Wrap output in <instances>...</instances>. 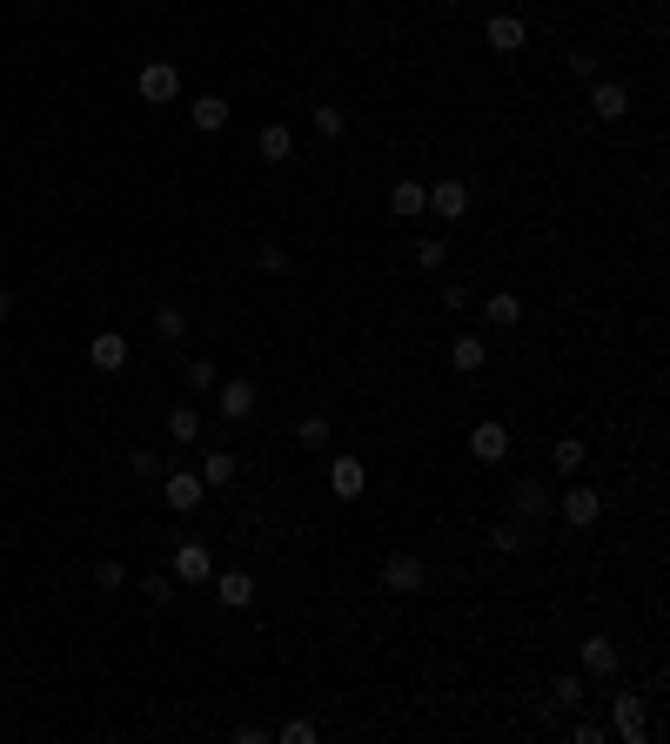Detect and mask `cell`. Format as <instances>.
<instances>
[{
    "label": "cell",
    "mask_w": 670,
    "mask_h": 744,
    "mask_svg": "<svg viewBox=\"0 0 670 744\" xmlns=\"http://www.w3.org/2000/svg\"><path fill=\"white\" fill-rule=\"evenodd\" d=\"M423 584H429V570H423V557H416V550L382 557V590H389V597H416Z\"/></svg>",
    "instance_id": "cell-1"
},
{
    "label": "cell",
    "mask_w": 670,
    "mask_h": 744,
    "mask_svg": "<svg viewBox=\"0 0 670 744\" xmlns=\"http://www.w3.org/2000/svg\"><path fill=\"white\" fill-rule=\"evenodd\" d=\"M201 496H208V483H201V470H168V476H161V503H168L175 517H188V510H201Z\"/></svg>",
    "instance_id": "cell-2"
},
{
    "label": "cell",
    "mask_w": 670,
    "mask_h": 744,
    "mask_svg": "<svg viewBox=\"0 0 670 744\" xmlns=\"http://www.w3.org/2000/svg\"><path fill=\"white\" fill-rule=\"evenodd\" d=\"M510 517L536 530V523H550V517H557V496L543 490V483H516V490H510Z\"/></svg>",
    "instance_id": "cell-3"
},
{
    "label": "cell",
    "mask_w": 670,
    "mask_h": 744,
    "mask_svg": "<svg viewBox=\"0 0 670 744\" xmlns=\"http://www.w3.org/2000/svg\"><path fill=\"white\" fill-rule=\"evenodd\" d=\"M610 731L630 738V744L650 738V718H644V698H637V691H617V698H610Z\"/></svg>",
    "instance_id": "cell-4"
},
{
    "label": "cell",
    "mask_w": 670,
    "mask_h": 744,
    "mask_svg": "<svg viewBox=\"0 0 670 744\" xmlns=\"http://www.w3.org/2000/svg\"><path fill=\"white\" fill-rule=\"evenodd\" d=\"M557 517L570 523V530H590V523L603 517V496L590 490V483H570V490L557 496Z\"/></svg>",
    "instance_id": "cell-5"
},
{
    "label": "cell",
    "mask_w": 670,
    "mask_h": 744,
    "mask_svg": "<svg viewBox=\"0 0 670 744\" xmlns=\"http://www.w3.org/2000/svg\"><path fill=\"white\" fill-rule=\"evenodd\" d=\"M134 94L155 101V108H161V101H175V94H181V68H175V61H148V68L134 74Z\"/></svg>",
    "instance_id": "cell-6"
},
{
    "label": "cell",
    "mask_w": 670,
    "mask_h": 744,
    "mask_svg": "<svg viewBox=\"0 0 670 744\" xmlns=\"http://www.w3.org/2000/svg\"><path fill=\"white\" fill-rule=\"evenodd\" d=\"M175 584H208V577H215V557H208V543H195V537H181L175 543Z\"/></svg>",
    "instance_id": "cell-7"
},
{
    "label": "cell",
    "mask_w": 670,
    "mask_h": 744,
    "mask_svg": "<svg viewBox=\"0 0 670 744\" xmlns=\"http://www.w3.org/2000/svg\"><path fill=\"white\" fill-rule=\"evenodd\" d=\"M362 490H369V470H362V456H329V496H342V503H362Z\"/></svg>",
    "instance_id": "cell-8"
},
{
    "label": "cell",
    "mask_w": 670,
    "mask_h": 744,
    "mask_svg": "<svg viewBox=\"0 0 670 744\" xmlns=\"http://www.w3.org/2000/svg\"><path fill=\"white\" fill-rule=\"evenodd\" d=\"M429 215H436V222H469V181H436V188H429Z\"/></svg>",
    "instance_id": "cell-9"
},
{
    "label": "cell",
    "mask_w": 670,
    "mask_h": 744,
    "mask_svg": "<svg viewBox=\"0 0 670 744\" xmlns=\"http://www.w3.org/2000/svg\"><path fill=\"white\" fill-rule=\"evenodd\" d=\"M88 362L101 369V376H121V369H128V336H121V329H94Z\"/></svg>",
    "instance_id": "cell-10"
},
{
    "label": "cell",
    "mask_w": 670,
    "mask_h": 744,
    "mask_svg": "<svg viewBox=\"0 0 670 744\" xmlns=\"http://www.w3.org/2000/svg\"><path fill=\"white\" fill-rule=\"evenodd\" d=\"M483 41H490V54H523V41H530V21H523V14H490Z\"/></svg>",
    "instance_id": "cell-11"
},
{
    "label": "cell",
    "mask_w": 670,
    "mask_h": 744,
    "mask_svg": "<svg viewBox=\"0 0 670 744\" xmlns=\"http://www.w3.org/2000/svg\"><path fill=\"white\" fill-rule=\"evenodd\" d=\"M215 403H222L228 423H248V416H255V383H248V376H222V383H215Z\"/></svg>",
    "instance_id": "cell-12"
},
{
    "label": "cell",
    "mask_w": 670,
    "mask_h": 744,
    "mask_svg": "<svg viewBox=\"0 0 670 744\" xmlns=\"http://www.w3.org/2000/svg\"><path fill=\"white\" fill-rule=\"evenodd\" d=\"M389 215H396V222H423V215H429V188L416 175H402L396 188H389Z\"/></svg>",
    "instance_id": "cell-13"
},
{
    "label": "cell",
    "mask_w": 670,
    "mask_h": 744,
    "mask_svg": "<svg viewBox=\"0 0 670 744\" xmlns=\"http://www.w3.org/2000/svg\"><path fill=\"white\" fill-rule=\"evenodd\" d=\"M583 671H590V677H617V671H624V651H617V637H583Z\"/></svg>",
    "instance_id": "cell-14"
},
{
    "label": "cell",
    "mask_w": 670,
    "mask_h": 744,
    "mask_svg": "<svg viewBox=\"0 0 670 744\" xmlns=\"http://www.w3.org/2000/svg\"><path fill=\"white\" fill-rule=\"evenodd\" d=\"M590 114H597V121H624V114H630V88L597 74V81H590Z\"/></svg>",
    "instance_id": "cell-15"
},
{
    "label": "cell",
    "mask_w": 670,
    "mask_h": 744,
    "mask_svg": "<svg viewBox=\"0 0 670 744\" xmlns=\"http://www.w3.org/2000/svg\"><path fill=\"white\" fill-rule=\"evenodd\" d=\"M469 456H476V463H503V456H510V429H503V423H476V429H469Z\"/></svg>",
    "instance_id": "cell-16"
},
{
    "label": "cell",
    "mask_w": 670,
    "mask_h": 744,
    "mask_svg": "<svg viewBox=\"0 0 670 744\" xmlns=\"http://www.w3.org/2000/svg\"><path fill=\"white\" fill-rule=\"evenodd\" d=\"M255 155H262L268 168H282V161L295 155V128H289V121H268L262 135H255Z\"/></svg>",
    "instance_id": "cell-17"
},
{
    "label": "cell",
    "mask_w": 670,
    "mask_h": 744,
    "mask_svg": "<svg viewBox=\"0 0 670 744\" xmlns=\"http://www.w3.org/2000/svg\"><path fill=\"white\" fill-rule=\"evenodd\" d=\"M208 584H215L222 610H248V604H255V577H248V570H222V577H208Z\"/></svg>",
    "instance_id": "cell-18"
},
{
    "label": "cell",
    "mask_w": 670,
    "mask_h": 744,
    "mask_svg": "<svg viewBox=\"0 0 670 744\" xmlns=\"http://www.w3.org/2000/svg\"><path fill=\"white\" fill-rule=\"evenodd\" d=\"M161 429H168V443H181V450H188V443H201V409H195V403H175Z\"/></svg>",
    "instance_id": "cell-19"
},
{
    "label": "cell",
    "mask_w": 670,
    "mask_h": 744,
    "mask_svg": "<svg viewBox=\"0 0 670 744\" xmlns=\"http://www.w3.org/2000/svg\"><path fill=\"white\" fill-rule=\"evenodd\" d=\"M483 322H490V329H516V322H523V295L496 289L490 302H483Z\"/></svg>",
    "instance_id": "cell-20"
},
{
    "label": "cell",
    "mask_w": 670,
    "mask_h": 744,
    "mask_svg": "<svg viewBox=\"0 0 670 744\" xmlns=\"http://www.w3.org/2000/svg\"><path fill=\"white\" fill-rule=\"evenodd\" d=\"M188 121H195L201 135H222V128H228V101H222V94H201L195 108H188Z\"/></svg>",
    "instance_id": "cell-21"
},
{
    "label": "cell",
    "mask_w": 670,
    "mask_h": 744,
    "mask_svg": "<svg viewBox=\"0 0 670 744\" xmlns=\"http://www.w3.org/2000/svg\"><path fill=\"white\" fill-rule=\"evenodd\" d=\"M449 362H456L463 376H476V369L490 362V342H483V336H456V342H449Z\"/></svg>",
    "instance_id": "cell-22"
},
{
    "label": "cell",
    "mask_w": 670,
    "mask_h": 744,
    "mask_svg": "<svg viewBox=\"0 0 670 744\" xmlns=\"http://www.w3.org/2000/svg\"><path fill=\"white\" fill-rule=\"evenodd\" d=\"M329 436H335V423H329V416H302V423H295V443H302L309 456H322V450H329Z\"/></svg>",
    "instance_id": "cell-23"
},
{
    "label": "cell",
    "mask_w": 670,
    "mask_h": 744,
    "mask_svg": "<svg viewBox=\"0 0 670 744\" xmlns=\"http://www.w3.org/2000/svg\"><path fill=\"white\" fill-rule=\"evenodd\" d=\"M583 436H557V443H550V463H557V476H577L583 470Z\"/></svg>",
    "instance_id": "cell-24"
},
{
    "label": "cell",
    "mask_w": 670,
    "mask_h": 744,
    "mask_svg": "<svg viewBox=\"0 0 670 744\" xmlns=\"http://www.w3.org/2000/svg\"><path fill=\"white\" fill-rule=\"evenodd\" d=\"M155 336H161V342H181V336H188V309H181V302H161V309H155Z\"/></svg>",
    "instance_id": "cell-25"
},
{
    "label": "cell",
    "mask_w": 670,
    "mask_h": 744,
    "mask_svg": "<svg viewBox=\"0 0 670 744\" xmlns=\"http://www.w3.org/2000/svg\"><path fill=\"white\" fill-rule=\"evenodd\" d=\"M181 383H188V389L201 396V389H215V383H222V369H215L208 356H188V362H181Z\"/></svg>",
    "instance_id": "cell-26"
},
{
    "label": "cell",
    "mask_w": 670,
    "mask_h": 744,
    "mask_svg": "<svg viewBox=\"0 0 670 744\" xmlns=\"http://www.w3.org/2000/svg\"><path fill=\"white\" fill-rule=\"evenodd\" d=\"M201 483H208V490L235 483V456H228V450H208V456H201Z\"/></svg>",
    "instance_id": "cell-27"
},
{
    "label": "cell",
    "mask_w": 670,
    "mask_h": 744,
    "mask_svg": "<svg viewBox=\"0 0 670 744\" xmlns=\"http://www.w3.org/2000/svg\"><path fill=\"white\" fill-rule=\"evenodd\" d=\"M523 543H530V523H496V530H490V550H503V557H516V550H523Z\"/></svg>",
    "instance_id": "cell-28"
},
{
    "label": "cell",
    "mask_w": 670,
    "mask_h": 744,
    "mask_svg": "<svg viewBox=\"0 0 670 744\" xmlns=\"http://www.w3.org/2000/svg\"><path fill=\"white\" fill-rule=\"evenodd\" d=\"M309 121H315V135H322V141H335V135H342V128H349V114L335 108V101H322V108H309Z\"/></svg>",
    "instance_id": "cell-29"
},
{
    "label": "cell",
    "mask_w": 670,
    "mask_h": 744,
    "mask_svg": "<svg viewBox=\"0 0 670 744\" xmlns=\"http://www.w3.org/2000/svg\"><path fill=\"white\" fill-rule=\"evenodd\" d=\"M550 704H557V711H577V704H583V677H577V671H563L557 684H550Z\"/></svg>",
    "instance_id": "cell-30"
},
{
    "label": "cell",
    "mask_w": 670,
    "mask_h": 744,
    "mask_svg": "<svg viewBox=\"0 0 670 744\" xmlns=\"http://www.w3.org/2000/svg\"><path fill=\"white\" fill-rule=\"evenodd\" d=\"M141 590H148V604H175V570H148Z\"/></svg>",
    "instance_id": "cell-31"
},
{
    "label": "cell",
    "mask_w": 670,
    "mask_h": 744,
    "mask_svg": "<svg viewBox=\"0 0 670 744\" xmlns=\"http://www.w3.org/2000/svg\"><path fill=\"white\" fill-rule=\"evenodd\" d=\"M255 269H262V275H289V248L262 242V248H255Z\"/></svg>",
    "instance_id": "cell-32"
},
{
    "label": "cell",
    "mask_w": 670,
    "mask_h": 744,
    "mask_svg": "<svg viewBox=\"0 0 670 744\" xmlns=\"http://www.w3.org/2000/svg\"><path fill=\"white\" fill-rule=\"evenodd\" d=\"M94 584H101V590H121V584H128V564H121V557H101V564H94Z\"/></svg>",
    "instance_id": "cell-33"
},
{
    "label": "cell",
    "mask_w": 670,
    "mask_h": 744,
    "mask_svg": "<svg viewBox=\"0 0 670 744\" xmlns=\"http://www.w3.org/2000/svg\"><path fill=\"white\" fill-rule=\"evenodd\" d=\"M134 476H141V483H161V476H168L161 450H134Z\"/></svg>",
    "instance_id": "cell-34"
},
{
    "label": "cell",
    "mask_w": 670,
    "mask_h": 744,
    "mask_svg": "<svg viewBox=\"0 0 670 744\" xmlns=\"http://www.w3.org/2000/svg\"><path fill=\"white\" fill-rule=\"evenodd\" d=\"M449 262V248L436 242V235H423V242H416V269H443Z\"/></svg>",
    "instance_id": "cell-35"
},
{
    "label": "cell",
    "mask_w": 670,
    "mask_h": 744,
    "mask_svg": "<svg viewBox=\"0 0 670 744\" xmlns=\"http://www.w3.org/2000/svg\"><path fill=\"white\" fill-rule=\"evenodd\" d=\"M275 738H282V744H315V718H289Z\"/></svg>",
    "instance_id": "cell-36"
},
{
    "label": "cell",
    "mask_w": 670,
    "mask_h": 744,
    "mask_svg": "<svg viewBox=\"0 0 670 744\" xmlns=\"http://www.w3.org/2000/svg\"><path fill=\"white\" fill-rule=\"evenodd\" d=\"M563 61H570L577 81H597V54H583V47H577V54H563Z\"/></svg>",
    "instance_id": "cell-37"
},
{
    "label": "cell",
    "mask_w": 670,
    "mask_h": 744,
    "mask_svg": "<svg viewBox=\"0 0 670 744\" xmlns=\"http://www.w3.org/2000/svg\"><path fill=\"white\" fill-rule=\"evenodd\" d=\"M603 738H610V731H603V724H570V744H603Z\"/></svg>",
    "instance_id": "cell-38"
},
{
    "label": "cell",
    "mask_w": 670,
    "mask_h": 744,
    "mask_svg": "<svg viewBox=\"0 0 670 744\" xmlns=\"http://www.w3.org/2000/svg\"><path fill=\"white\" fill-rule=\"evenodd\" d=\"M14 316V289H0V322Z\"/></svg>",
    "instance_id": "cell-39"
},
{
    "label": "cell",
    "mask_w": 670,
    "mask_h": 744,
    "mask_svg": "<svg viewBox=\"0 0 670 744\" xmlns=\"http://www.w3.org/2000/svg\"><path fill=\"white\" fill-rule=\"evenodd\" d=\"M436 7H463V0H436Z\"/></svg>",
    "instance_id": "cell-40"
},
{
    "label": "cell",
    "mask_w": 670,
    "mask_h": 744,
    "mask_svg": "<svg viewBox=\"0 0 670 744\" xmlns=\"http://www.w3.org/2000/svg\"><path fill=\"white\" fill-rule=\"evenodd\" d=\"M349 7H362V0H349Z\"/></svg>",
    "instance_id": "cell-41"
}]
</instances>
